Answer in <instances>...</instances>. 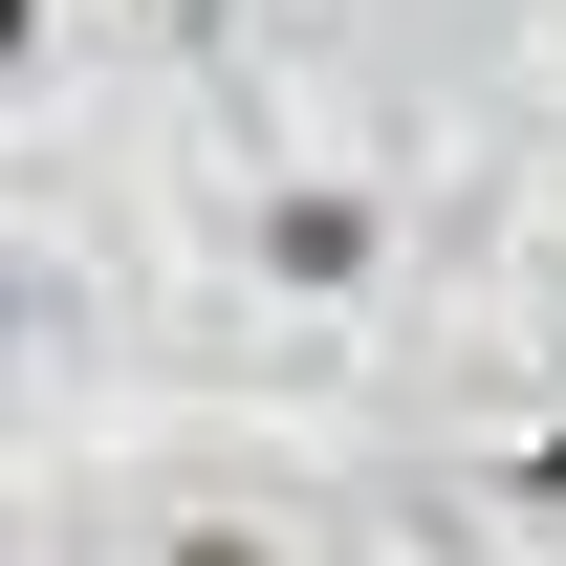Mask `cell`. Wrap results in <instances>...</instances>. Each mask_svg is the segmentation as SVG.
I'll return each mask as SVG.
<instances>
[{
  "label": "cell",
  "mask_w": 566,
  "mask_h": 566,
  "mask_svg": "<svg viewBox=\"0 0 566 566\" xmlns=\"http://www.w3.org/2000/svg\"><path fill=\"white\" fill-rule=\"evenodd\" d=\"M262 262H283V283H370V197H283Z\"/></svg>",
  "instance_id": "cell-1"
},
{
  "label": "cell",
  "mask_w": 566,
  "mask_h": 566,
  "mask_svg": "<svg viewBox=\"0 0 566 566\" xmlns=\"http://www.w3.org/2000/svg\"><path fill=\"white\" fill-rule=\"evenodd\" d=\"M175 566H283V545H240V523H197V545H175Z\"/></svg>",
  "instance_id": "cell-2"
},
{
  "label": "cell",
  "mask_w": 566,
  "mask_h": 566,
  "mask_svg": "<svg viewBox=\"0 0 566 566\" xmlns=\"http://www.w3.org/2000/svg\"><path fill=\"white\" fill-rule=\"evenodd\" d=\"M22 44H44V0H0V66H22Z\"/></svg>",
  "instance_id": "cell-3"
}]
</instances>
